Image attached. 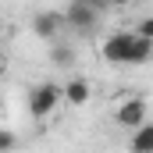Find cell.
<instances>
[{
    "mask_svg": "<svg viewBox=\"0 0 153 153\" xmlns=\"http://www.w3.org/2000/svg\"><path fill=\"white\" fill-rule=\"evenodd\" d=\"M100 53H103L107 64H125V68L128 64H146L153 57V39H143L135 32H111L103 39Z\"/></svg>",
    "mask_w": 153,
    "mask_h": 153,
    "instance_id": "obj_1",
    "label": "cell"
},
{
    "mask_svg": "<svg viewBox=\"0 0 153 153\" xmlns=\"http://www.w3.org/2000/svg\"><path fill=\"white\" fill-rule=\"evenodd\" d=\"M61 14H64V29H71L78 36H93L96 25H100V11L89 0H71L68 11H61Z\"/></svg>",
    "mask_w": 153,
    "mask_h": 153,
    "instance_id": "obj_2",
    "label": "cell"
},
{
    "mask_svg": "<svg viewBox=\"0 0 153 153\" xmlns=\"http://www.w3.org/2000/svg\"><path fill=\"white\" fill-rule=\"evenodd\" d=\"M57 103H61V85L57 82H39L32 85V93H29V114L43 121V117H50L57 111Z\"/></svg>",
    "mask_w": 153,
    "mask_h": 153,
    "instance_id": "obj_3",
    "label": "cell"
},
{
    "mask_svg": "<svg viewBox=\"0 0 153 153\" xmlns=\"http://www.w3.org/2000/svg\"><path fill=\"white\" fill-rule=\"evenodd\" d=\"M32 32L39 39H46V43H53V39L64 32V14L61 11H39L36 18H32Z\"/></svg>",
    "mask_w": 153,
    "mask_h": 153,
    "instance_id": "obj_4",
    "label": "cell"
},
{
    "mask_svg": "<svg viewBox=\"0 0 153 153\" xmlns=\"http://www.w3.org/2000/svg\"><path fill=\"white\" fill-rule=\"evenodd\" d=\"M150 117V107H146V100H139V96H128L121 107H117V125L121 128H135V125H143Z\"/></svg>",
    "mask_w": 153,
    "mask_h": 153,
    "instance_id": "obj_5",
    "label": "cell"
},
{
    "mask_svg": "<svg viewBox=\"0 0 153 153\" xmlns=\"http://www.w3.org/2000/svg\"><path fill=\"white\" fill-rule=\"evenodd\" d=\"M93 96V85L85 78H68V85H61V100H68L71 107H85Z\"/></svg>",
    "mask_w": 153,
    "mask_h": 153,
    "instance_id": "obj_6",
    "label": "cell"
},
{
    "mask_svg": "<svg viewBox=\"0 0 153 153\" xmlns=\"http://www.w3.org/2000/svg\"><path fill=\"white\" fill-rule=\"evenodd\" d=\"M132 153H146V150H153V125H135V135H132Z\"/></svg>",
    "mask_w": 153,
    "mask_h": 153,
    "instance_id": "obj_7",
    "label": "cell"
},
{
    "mask_svg": "<svg viewBox=\"0 0 153 153\" xmlns=\"http://www.w3.org/2000/svg\"><path fill=\"white\" fill-rule=\"evenodd\" d=\"M53 64H57V68L75 64V46H64V43H57V39H53Z\"/></svg>",
    "mask_w": 153,
    "mask_h": 153,
    "instance_id": "obj_8",
    "label": "cell"
},
{
    "mask_svg": "<svg viewBox=\"0 0 153 153\" xmlns=\"http://www.w3.org/2000/svg\"><path fill=\"white\" fill-rule=\"evenodd\" d=\"M135 36H143V39H153V18H143V22L135 25Z\"/></svg>",
    "mask_w": 153,
    "mask_h": 153,
    "instance_id": "obj_9",
    "label": "cell"
},
{
    "mask_svg": "<svg viewBox=\"0 0 153 153\" xmlns=\"http://www.w3.org/2000/svg\"><path fill=\"white\" fill-rule=\"evenodd\" d=\"M14 146H18V135H14V132H4V128H0V150H14Z\"/></svg>",
    "mask_w": 153,
    "mask_h": 153,
    "instance_id": "obj_10",
    "label": "cell"
},
{
    "mask_svg": "<svg viewBox=\"0 0 153 153\" xmlns=\"http://www.w3.org/2000/svg\"><path fill=\"white\" fill-rule=\"evenodd\" d=\"M111 7H128V4H135V0H107Z\"/></svg>",
    "mask_w": 153,
    "mask_h": 153,
    "instance_id": "obj_11",
    "label": "cell"
},
{
    "mask_svg": "<svg viewBox=\"0 0 153 153\" xmlns=\"http://www.w3.org/2000/svg\"><path fill=\"white\" fill-rule=\"evenodd\" d=\"M4 68H7V61H4V53H0V75H4Z\"/></svg>",
    "mask_w": 153,
    "mask_h": 153,
    "instance_id": "obj_12",
    "label": "cell"
}]
</instances>
